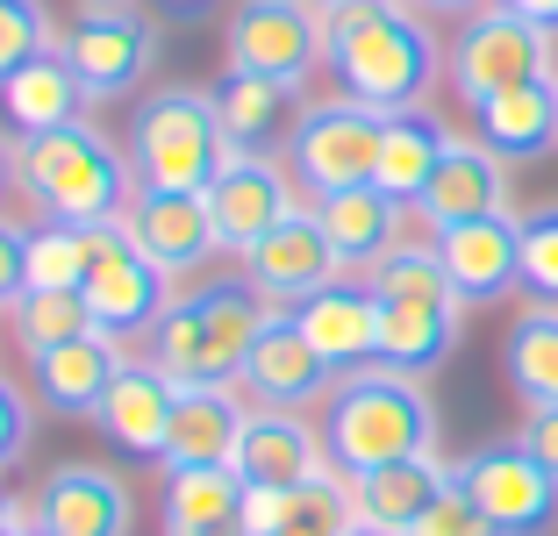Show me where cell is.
Listing matches in <instances>:
<instances>
[{
  "label": "cell",
  "mask_w": 558,
  "mask_h": 536,
  "mask_svg": "<svg viewBox=\"0 0 558 536\" xmlns=\"http://www.w3.org/2000/svg\"><path fill=\"white\" fill-rule=\"evenodd\" d=\"M323 65L344 100L401 114L429 100L444 50L415 0H344V8H323Z\"/></svg>",
  "instance_id": "6da1fadb"
},
{
  "label": "cell",
  "mask_w": 558,
  "mask_h": 536,
  "mask_svg": "<svg viewBox=\"0 0 558 536\" xmlns=\"http://www.w3.org/2000/svg\"><path fill=\"white\" fill-rule=\"evenodd\" d=\"M323 451L344 479L437 451V407H429L423 379L395 373V365L337 373V387L323 401Z\"/></svg>",
  "instance_id": "7a4b0ae2"
},
{
  "label": "cell",
  "mask_w": 558,
  "mask_h": 536,
  "mask_svg": "<svg viewBox=\"0 0 558 536\" xmlns=\"http://www.w3.org/2000/svg\"><path fill=\"white\" fill-rule=\"evenodd\" d=\"M265 315H272V301H265L251 279H215V287L186 293V301H172V308L158 315V329H150V365H158L172 387H230V379H244Z\"/></svg>",
  "instance_id": "3957f363"
},
{
  "label": "cell",
  "mask_w": 558,
  "mask_h": 536,
  "mask_svg": "<svg viewBox=\"0 0 558 536\" xmlns=\"http://www.w3.org/2000/svg\"><path fill=\"white\" fill-rule=\"evenodd\" d=\"M22 194L50 215V222H122L136 200V172L94 122H65V130L22 136Z\"/></svg>",
  "instance_id": "277c9868"
},
{
  "label": "cell",
  "mask_w": 558,
  "mask_h": 536,
  "mask_svg": "<svg viewBox=\"0 0 558 536\" xmlns=\"http://www.w3.org/2000/svg\"><path fill=\"white\" fill-rule=\"evenodd\" d=\"M230 165V136L201 86H158L130 122V172L144 194H208Z\"/></svg>",
  "instance_id": "5b68a950"
},
{
  "label": "cell",
  "mask_w": 558,
  "mask_h": 536,
  "mask_svg": "<svg viewBox=\"0 0 558 536\" xmlns=\"http://www.w3.org/2000/svg\"><path fill=\"white\" fill-rule=\"evenodd\" d=\"M551 65H558V36L537 29V22H523L515 8H501V0L473 8L465 29L451 36V58H444L451 94L473 100V108H480V100H494V94H509V86L551 80Z\"/></svg>",
  "instance_id": "8992f818"
},
{
  "label": "cell",
  "mask_w": 558,
  "mask_h": 536,
  "mask_svg": "<svg viewBox=\"0 0 558 536\" xmlns=\"http://www.w3.org/2000/svg\"><path fill=\"white\" fill-rule=\"evenodd\" d=\"M379 130H387V114L359 108V100H315L301 108L294 136H287V172L308 186L315 200L323 194H344V186H365L379 165Z\"/></svg>",
  "instance_id": "52a82bcc"
},
{
  "label": "cell",
  "mask_w": 558,
  "mask_h": 536,
  "mask_svg": "<svg viewBox=\"0 0 558 536\" xmlns=\"http://www.w3.org/2000/svg\"><path fill=\"white\" fill-rule=\"evenodd\" d=\"M230 72H265L279 86H308L323 65V8L315 0H244L222 29Z\"/></svg>",
  "instance_id": "ba28073f"
},
{
  "label": "cell",
  "mask_w": 558,
  "mask_h": 536,
  "mask_svg": "<svg viewBox=\"0 0 558 536\" xmlns=\"http://www.w3.org/2000/svg\"><path fill=\"white\" fill-rule=\"evenodd\" d=\"M459 472V487L480 501V515L494 522V536H544L558 522V479L523 451V443H487Z\"/></svg>",
  "instance_id": "9c48e42d"
},
{
  "label": "cell",
  "mask_w": 558,
  "mask_h": 536,
  "mask_svg": "<svg viewBox=\"0 0 558 536\" xmlns=\"http://www.w3.org/2000/svg\"><path fill=\"white\" fill-rule=\"evenodd\" d=\"M201 200H208V215H215V244L230 251V258H251V251L301 208L294 200V172L272 165V158H251V150H230V165L208 179Z\"/></svg>",
  "instance_id": "30bf717a"
},
{
  "label": "cell",
  "mask_w": 558,
  "mask_h": 536,
  "mask_svg": "<svg viewBox=\"0 0 558 536\" xmlns=\"http://www.w3.org/2000/svg\"><path fill=\"white\" fill-rule=\"evenodd\" d=\"M58 44H65L86 100L130 94V86H144V72L158 65V22L136 15V8H86Z\"/></svg>",
  "instance_id": "8fae6325"
},
{
  "label": "cell",
  "mask_w": 558,
  "mask_h": 536,
  "mask_svg": "<svg viewBox=\"0 0 558 536\" xmlns=\"http://www.w3.org/2000/svg\"><path fill=\"white\" fill-rule=\"evenodd\" d=\"M451 272V293L465 308H494L501 293L523 287V222L515 215H480V222H451L429 236Z\"/></svg>",
  "instance_id": "7c38bea8"
},
{
  "label": "cell",
  "mask_w": 558,
  "mask_h": 536,
  "mask_svg": "<svg viewBox=\"0 0 558 536\" xmlns=\"http://www.w3.org/2000/svg\"><path fill=\"white\" fill-rule=\"evenodd\" d=\"M36 529L44 536H130L136 501L108 465H50V479L36 487Z\"/></svg>",
  "instance_id": "4fadbf2b"
},
{
  "label": "cell",
  "mask_w": 558,
  "mask_h": 536,
  "mask_svg": "<svg viewBox=\"0 0 558 536\" xmlns=\"http://www.w3.org/2000/svg\"><path fill=\"white\" fill-rule=\"evenodd\" d=\"M172 272H158V265L144 258V251L130 244V229H122L116 244L94 258V272H86V308H94V322H100V337H122L130 343L136 329H158V315L172 308Z\"/></svg>",
  "instance_id": "5bb4252c"
},
{
  "label": "cell",
  "mask_w": 558,
  "mask_h": 536,
  "mask_svg": "<svg viewBox=\"0 0 558 536\" xmlns=\"http://www.w3.org/2000/svg\"><path fill=\"white\" fill-rule=\"evenodd\" d=\"M244 279L265 293V301H272V308H301V301H308V293H323L329 279H344V265H337V251H329L315 208H294L244 258Z\"/></svg>",
  "instance_id": "9a60e30c"
},
{
  "label": "cell",
  "mask_w": 558,
  "mask_h": 536,
  "mask_svg": "<svg viewBox=\"0 0 558 536\" xmlns=\"http://www.w3.org/2000/svg\"><path fill=\"white\" fill-rule=\"evenodd\" d=\"M429 229H451V222H480V215H509V158L487 150L480 136H451L437 158V179L423 186L415 200Z\"/></svg>",
  "instance_id": "2e32d148"
},
{
  "label": "cell",
  "mask_w": 558,
  "mask_h": 536,
  "mask_svg": "<svg viewBox=\"0 0 558 536\" xmlns=\"http://www.w3.org/2000/svg\"><path fill=\"white\" fill-rule=\"evenodd\" d=\"M244 387H251V401H258V407H294V415H301V407L329 401L337 373H329L323 357H315V343L301 337L294 315L272 308V315H265V329H258V343H251Z\"/></svg>",
  "instance_id": "e0dca14e"
},
{
  "label": "cell",
  "mask_w": 558,
  "mask_h": 536,
  "mask_svg": "<svg viewBox=\"0 0 558 536\" xmlns=\"http://www.w3.org/2000/svg\"><path fill=\"white\" fill-rule=\"evenodd\" d=\"M301 322V337L315 343L329 373H359L379 365V293L365 279H329L323 293H308L301 308H287Z\"/></svg>",
  "instance_id": "ac0fdd59"
},
{
  "label": "cell",
  "mask_w": 558,
  "mask_h": 536,
  "mask_svg": "<svg viewBox=\"0 0 558 536\" xmlns=\"http://www.w3.org/2000/svg\"><path fill=\"white\" fill-rule=\"evenodd\" d=\"M230 465L244 487H308L315 472H329V451L323 429H308L294 407H251Z\"/></svg>",
  "instance_id": "d6986e66"
},
{
  "label": "cell",
  "mask_w": 558,
  "mask_h": 536,
  "mask_svg": "<svg viewBox=\"0 0 558 536\" xmlns=\"http://www.w3.org/2000/svg\"><path fill=\"white\" fill-rule=\"evenodd\" d=\"M122 229H130V244L144 251L158 272H172V279L201 272V265L222 251V244H215V215H208L201 194H144V186H136Z\"/></svg>",
  "instance_id": "ffe728a7"
},
{
  "label": "cell",
  "mask_w": 558,
  "mask_h": 536,
  "mask_svg": "<svg viewBox=\"0 0 558 536\" xmlns=\"http://www.w3.org/2000/svg\"><path fill=\"white\" fill-rule=\"evenodd\" d=\"M122 365H130L122 337H100L94 329V337H72V343H58V351H36L29 379H36V401H44L50 415H100V401H108Z\"/></svg>",
  "instance_id": "44dd1931"
},
{
  "label": "cell",
  "mask_w": 558,
  "mask_h": 536,
  "mask_svg": "<svg viewBox=\"0 0 558 536\" xmlns=\"http://www.w3.org/2000/svg\"><path fill=\"white\" fill-rule=\"evenodd\" d=\"M172 407H180V387L150 365V357H130L100 401V437L130 458H165V437H172Z\"/></svg>",
  "instance_id": "7402d4cb"
},
{
  "label": "cell",
  "mask_w": 558,
  "mask_h": 536,
  "mask_svg": "<svg viewBox=\"0 0 558 536\" xmlns=\"http://www.w3.org/2000/svg\"><path fill=\"white\" fill-rule=\"evenodd\" d=\"M294 94H301V86H279V80H265V72H222V80L208 86L215 122H222L230 150H251V158H265L272 144L294 136V122H301Z\"/></svg>",
  "instance_id": "603a6c76"
},
{
  "label": "cell",
  "mask_w": 558,
  "mask_h": 536,
  "mask_svg": "<svg viewBox=\"0 0 558 536\" xmlns=\"http://www.w3.org/2000/svg\"><path fill=\"white\" fill-rule=\"evenodd\" d=\"M315 222H323V236H329V251H337L344 272H373V265L401 244V200L379 194L373 179H365V186H344V194H323L315 200Z\"/></svg>",
  "instance_id": "cb8c5ba5"
},
{
  "label": "cell",
  "mask_w": 558,
  "mask_h": 536,
  "mask_svg": "<svg viewBox=\"0 0 558 536\" xmlns=\"http://www.w3.org/2000/svg\"><path fill=\"white\" fill-rule=\"evenodd\" d=\"M451 487V465L437 451L423 458H401V465H379V472H359L351 479V501H359V522L365 529H387V536H409L415 522L429 515V501Z\"/></svg>",
  "instance_id": "d4e9b609"
},
{
  "label": "cell",
  "mask_w": 558,
  "mask_h": 536,
  "mask_svg": "<svg viewBox=\"0 0 558 536\" xmlns=\"http://www.w3.org/2000/svg\"><path fill=\"white\" fill-rule=\"evenodd\" d=\"M465 301H379V365L423 379L459 351Z\"/></svg>",
  "instance_id": "484cf974"
},
{
  "label": "cell",
  "mask_w": 558,
  "mask_h": 536,
  "mask_svg": "<svg viewBox=\"0 0 558 536\" xmlns=\"http://www.w3.org/2000/svg\"><path fill=\"white\" fill-rule=\"evenodd\" d=\"M80 108H86V86H80V72H72L65 44L44 50V58H29L22 72L0 80V114H8L22 136L65 130V122H80Z\"/></svg>",
  "instance_id": "4316f807"
},
{
  "label": "cell",
  "mask_w": 558,
  "mask_h": 536,
  "mask_svg": "<svg viewBox=\"0 0 558 536\" xmlns=\"http://www.w3.org/2000/svg\"><path fill=\"white\" fill-rule=\"evenodd\" d=\"M236 437H244V401L236 387H180V407H172V437H165L158 465H230Z\"/></svg>",
  "instance_id": "83f0119b"
},
{
  "label": "cell",
  "mask_w": 558,
  "mask_h": 536,
  "mask_svg": "<svg viewBox=\"0 0 558 536\" xmlns=\"http://www.w3.org/2000/svg\"><path fill=\"white\" fill-rule=\"evenodd\" d=\"M444 144H451V130H444L429 108H401V114H387V130H379L373 186H379V194H395L401 208H415V200H423V186L437 179Z\"/></svg>",
  "instance_id": "f1b7e54d"
},
{
  "label": "cell",
  "mask_w": 558,
  "mask_h": 536,
  "mask_svg": "<svg viewBox=\"0 0 558 536\" xmlns=\"http://www.w3.org/2000/svg\"><path fill=\"white\" fill-rule=\"evenodd\" d=\"M473 122H480V144L501 150V158H544L558 144V80H530L480 100Z\"/></svg>",
  "instance_id": "f546056e"
},
{
  "label": "cell",
  "mask_w": 558,
  "mask_h": 536,
  "mask_svg": "<svg viewBox=\"0 0 558 536\" xmlns=\"http://www.w3.org/2000/svg\"><path fill=\"white\" fill-rule=\"evenodd\" d=\"M122 236V222H36L22 244V279L29 287H86L94 258Z\"/></svg>",
  "instance_id": "4dcf8cb0"
},
{
  "label": "cell",
  "mask_w": 558,
  "mask_h": 536,
  "mask_svg": "<svg viewBox=\"0 0 558 536\" xmlns=\"http://www.w3.org/2000/svg\"><path fill=\"white\" fill-rule=\"evenodd\" d=\"M501 365H509V387L523 407H551L558 401V308L530 301L515 315L509 343H501Z\"/></svg>",
  "instance_id": "1f68e13d"
},
{
  "label": "cell",
  "mask_w": 558,
  "mask_h": 536,
  "mask_svg": "<svg viewBox=\"0 0 558 536\" xmlns=\"http://www.w3.org/2000/svg\"><path fill=\"white\" fill-rule=\"evenodd\" d=\"M244 508L236 465H172L165 472V529H222Z\"/></svg>",
  "instance_id": "d6a6232c"
},
{
  "label": "cell",
  "mask_w": 558,
  "mask_h": 536,
  "mask_svg": "<svg viewBox=\"0 0 558 536\" xmlns=\"http://www.w3.org/2000/svg\"><path fill=\"white\" fill-rule=\"evenodd\" d=\"M94 308H86V293L80 287H29L15 301V343L22 351H58V343H72V337H94Z\"/></svg>",
  "instance_id": "836d02e7"
},
{
  "label": "cell",
  "mask_w": 558,
  "mask_h": 536,
  "mask_svg": "<svg viewBox=\"0 0 558 536\" xmlns=\"http://www.w3.org/2000/svg\"><path fill=\"white\" fill-rule=\"evenodd\" d=\"M365 287H373L379 301H459L437 244H395L373 272H365Z\"/></svg>",
  "instance_id": "e575fe53"
},
{
  "label": "cell",
  "mask_w": 558,
  "mask_h": 536,
  "mask_svg": "<svg viewBox=\"0 0 558 536\" xmlns=\"http://www.w3.org/2000/svg\"><path fill=\"white\" fill-rule=\"evenodd\" d=\"M58 50V22H50L44 0H0V80L22 72L29 58Z\"/></svg>",
  "instance_id": "d590c367"
},
{
  "label": "cell",
  "mask_w": 558,
  "mask_h": 536,
  "mask_svg": "<svg viewBox=\"0 0 558 536\" xmlns=\"http://www.w3.org/2000/svg\"><path fill=\"white\" fill-rule=\"evenodd\" d=\"M523 293L558 308V200L523 215Z\"/></svg>",
  "instance_id": "8d00e7d4"
},
{
  "label": "cell",
  "mask_w": 558,
  "mask_h": 536,
  "mask_svg": "<svg viewBox=\"0 0 558 536\" xmlns=\"http://www.w3.org/2000/svg\"><path fill=\"white\" fill-rule=\"evenodd\" d=\"M409 536H494V522L480 515V501L459 487V472H451V487H444L437 501H429V515L415 522Z\"/></svg>",
  "instance_id": "74e56055"
},
{
  "label": "cell",
  "mask_w": 558,
  "mask_h": 536,
  "mask_svg": "<svg viewBox=\"0 0 558 536\" xmlns=\"http://www.w3.org/2000/svg\"><path fill=\"white\" fill-rule=\"evenodd\" d=\"M287 522H294V487H244V508H236L244 536H279Z\"/></svg>",
  "instance_id": "f35d334b"
},
{
  "label": "cell",
  "mask_w": 558,
  "mask_h": 536,
  "mask_svg": "<svg viewBox=\"0 0 558 536\" xmlns=\"http://www.w3.org/2000/svg\"><path fill=\"white\" fill-rule=\"evenodd\" d=\"M22 244H29V229H22L15 215H0V308H15L22 293H29V279H22Z\"/></svg>",
  "instance_id": "ab89813d"
},
{
  "label": "cell",
  "mask_w": 558,
  "mask_h": 536,
  "mask_svg": "<svg viewBox=\"0 0 558 536\" xmlns=\"http://www.w3.org/2000/svg\"><path fill=\"white\" fill-rule=\"evenodd\" d=\"M22 451H29V401H22V393L0 379V472L15 465Z\"/></svg>",
  "instance_id": "60d3db41"
},
{
  "label": "cell",
  "mask_w": 558,
  "mask_h": 536,
  "mask_svg": "<svg viewBox=\"0 0 558 536\" xmlns=\"http://www.w3.org/2000/svg\"><path fill=\"white\" fill-rule=\"evenodd\" d=\"M515 443H523V451H530V458H537V465L558 479V401H551V407H530L523 429H515Z\"/></svg>",
  "instance_id": "b9f144b4"
},
{
  "label": "cell",
  "mask_w": 558,
  "mask_h": 536,
  "mask_svg": "<svg viewBox=\"0 0 558 536\" xmlns=\"http://www.w3.org/2000/svg\"><path fill=\"white\" fill-rule=\"evenodd\" d=\"M501 8H515L523 22H537V29H551V36H558V0H501Z\"/></svg>",
  "instance_id": "7bdbcfd3"
},
{
  "label": "cell",
  "mask_w": 558,
  "mask_h": 536,
  "mask_svg": "<svg viewBox=\"0 0 558 536\" xmlns=\"http://www.w3.org/2000/svg\"><path fill=\"white\" fill-rule=\"evenodd\" d=\"M15 186H22V158H15V144L0 136V200L15 194Z\"/></svg>",
  "instance_id": "ee69618b"
},
{
  "label": "cell",
  "mask_w": 558,
  "mask_h": 536,
  "mask_svg": "<svg viewBox=\"0 0 558 536\" xmlns=\"http://www.w3.org/2000/svg\"><path fill=\"white\" fill-rule=\"evenodd\" d=\"M423 15H473V8H487V0H415Z\"/></svg>",
  "instance_id": "f6af8a7d"
},
{
  "label": "cell",
  "mask_w": 558,
  "mask_h": 536,
  "mask_svg": "<svg viewBox=\"0 0 558 536\" xmlns=\"http://www.w3.org/2000/svg\"><path fill=\"white\" fill-rule=\"evenodd\" d=\"M0 536H36V515H29V508H22L15 522H0Z\"/></svg>",
  "instance_id": "bcb514c9"
},
{
  "label": "cell",
  "mask_w": 558,
  "mask_h": 536,
  "mask_svg": "<svg viewBox=\"0 0 558 536\" xmlns=\"http://www.w3.org/2000/svg\"><path fill=\"white\" fill-rule=\"evenodd\" d=\"M165 536H244L236 522H222V529H165Z\"/></svg>",
  "instance_id": "7dc6e473"
},
{
  "label": "cell",
  "mask_w": 558,
  "mask_h": 536,
  "mask_svg": "<svg viewBox=\"0 0 558 536\" xmlns=\"http://www.w3.org/2000/svg\"><path fill=\"white\" fill-rule=\"evenodd\" d=\"M15 515H22V508H15V494L0 487V522H15Z\"/></svg>",
  "instance_id": "c3c4849f"
},
{
  "label": "cell",
  "mask_w": 558,
  "mask_h": 536,
  "mask_svg": "<svg viewBox=\"0 0 558 536\" xmlns=\"http://www.w3.org/2000/svg\"><path fill=\"white\" fill-rule=\"evenodd\" d=\"M86 8H136V0H86Z\"/></svg>",
  "instance_id": "681fc988"
},
{
  "label": "cell",
  "mask_w": 558,
  "mask_h": 536,
  "mask_svg": "<svg viewBox=\"0 0 558 536\" xmlns=\"http://www.w3.org/2000/svg\"><path fill=\"white\" fill-rule=\"evenodd\" d=\"M351 536H387V529H365V522H359V529H351Z\"/></svg>",
  "instance_id": "f907efd6"
},
{
  "label": "cell",
  "mask_w": 558,
  "mask_h": 536,
  "mask_svg": "<svg viewBox=\"0 0 558 536\" xmlns=\"http://www.w3.org/2000/svg\"><path fill=\"white\" fill-rule=\"evenodd\" d=\"M315 8H344V0H315Z\"/></svg>",
  "instance_id": "816d5d0a"
},
{
  "label": "cell",
  "mask_w": 558,
  "mask_h": 536,
  "mask_svg": "<svg viewBox=\"0 0 558 536\" xmlns=\"http://www.w3.org/2000/svg\"><path fill=\"white\" fill-rule=\"evenodd\" d=\"M279 536H308V529H279Z\"/></svg>",
  "instance_id": "f5cc1de1"
},
{
  "label": "cell",
  "mask_w": 558,
  "mask_h": 536,
  "mask_svg": "<svg viewBox=\"0 0 558 536\" xmlns=\"http://www.w3.org/2000/svg\"><path fill=\"white\" fill-rule=\"evenodd\" d=\"M180 8H194V0H180Z\"/></svg>",
  "instance_id": "db71d44e"
},
{
  "label": "cell",
  "mask_w": 558,
  "mask_h": 536,
  "mask_svg": "<svg viewBox=\"0 0 558 536\" xmlns=\"http://www.w3.org/2000/svg\"><path fill=\"white\" fill-rule=\"evenodd\" d=\"M36 536H44V529H36Z\"/></svg>",
  "instance_id": "11a10c76"
}]
</instances>
